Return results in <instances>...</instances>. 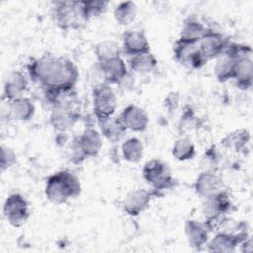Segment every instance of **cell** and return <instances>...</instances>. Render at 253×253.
I'll return each mask as SVG.
<instances>
[{
    "label": "cell",
    "instance_id": "6da1fadb",
    "mask_svg": "<svg viewBox=\"0 0 253 253\" xmlns=\"http://www.w3.org/2000/svg\"><path fill=\"white\" fill-rule=\"evenodd\" d=\"M27 70L29 77L42 88L51 102L71 93L79 77L78 68L72 60L52 53L32 59Z\"/></svg>",
    "mask_w": 253,
    "mask_h": 253
},
{
    "label": "cell",
    "instance_id": "7a4b0ae2",
    "mask_svg": "<svg viewBox=\"0 0 253 253\" xmlns=\"http://www.w3.org/2000/svg\"><path fill=\"white\" fill-rule=\"evenodd\" d=\"M81 193L79 179L70 171L62 170L50 175L45 183L44 194L46 199L55 204H65Z\"/></svg>",
    "mask_w": 253,
    "mask_h": 253
},
{
    "label": "cell",
    "instance_id": "3957f363",
    "mask_svg": "<svg viewBox=\"0 0 253 253\" xmlns=\"http://www.w3.org/2000/svg\"><path fill=\"white\" fill-rule=\"evenodd\" d=\"M102 146L101 133L93 127H87L72 140L69 159L74 164H80L87 158L97 156Z\"/></svg>",
    "mask_w": 253,
    "mask_h": 253
},
{
    "label": "cell",
    "instance_id": "277c9868",
    "mask_svg": "<svg viewBox=\"0 0 253 253\" xmlns=\"http://www.w3.org/2000/svg\"><path fill=\"white\" fill-rule=\"evenodd\" d=\"M231 207V202L226 191L204 199L202 204V213L204 222L210 231L219 228L222 225Z\"/></svg>",
    "mask_w": 253,
    "mask_h": 253
},
{
    "label": "cell",
    "instance_id": "5b68a950",
    "mask_svg": "<svg viewBox=\"0 0 253 253\" xmlns=\"http://www.w3.org/2000/svg\"><path fill=\"white\" fill-rule=\"evenodd\" d=\"M51 17L54 25L62 31L79 29L86 23L81 13L80 1L53 2Z\"/></svg>",
    "mask_w": 253,
    "mask_h": 253
},
{
    "label": "cell",
    "instance_id": "8992f818",
    "mask_svg": "<svg viewBox=\"0 0 253 253\" xmlns=\"http://www.w3.org/2000/svg\"><path fill=\"white\" fill-rule=\"evenodd\" d=\"M230 47L236 55L233 78L235 85L240 90H248L253 82V61L251 58V47L244 44L231 43Z\"/></svg>",
    "mask_w": 253,
    "mask_h": 253
},
{
    "label": "cell",
    "instance_id": "52a82bcc",
    "mask_svg": "<svg viewBox=\"0 0 253 253\" xmlns=\"http://www.w3.org/2000/svg\"><path fill=\"white\" fill-rule=\"evenodd\" d=\"M142 177L144 181L159 193L172 189L175 186V179L172 176L168 165L157 158L148 160L142 169Z\"/></svg>",
    "mask_w": 253,
    "mask_h": 253
},
{
    "label": "cell",
    "instance_id": "ba28073f",
    "mask_svg": "<svg viewBox=\"0 0 253 253\" xmlns=\"http://www.w3.org/2000/svg\"><path fill=\"white\" fill-rule=\"evenodd\" d=\"M80 113L72 101L58 98L53 102L49 122L51 126L58 132H65L72 128L78 122Z\"/></svg>",
    "mask_w": 253,
    "mask_h": 253
},
{
    "label": "cell",
    "instance_id": "9c48e42d",
    "mask_svg": "<svg viewBox=\"0 0 253 253\" xmlns=\"http://www.w3.org/2000/svg\"><path fill=\"white\" fill-rule=\"evenodd\" d=\"M92 97L93 112L97 121L114 116L117 109V98L110 84L101 83L96 85Z\"/></svg>",
    "mask_w": 253,
    "mask_h": 253
},
{
    "label": "cell",
    "instance_id": "30bf717a",
    "mask_svg": "<svg viewBox=\"0 0 253 253\" xmlns=\"http://www.w3.org/2000/svg\"><path fill=\"white\" fill-rule=\"evenodd\" d=\"M3 213L11 225L15 227L22 226L30 216L29 203L21 194H11L4 202Z\"/></svg>",
    "mask_w": 253,
    "mask_h": 253
},
{
    "label": "cell",
    "instance_id": "8fae6325",
    "mask_svg": "<svg viewBox=\"0 0 253 253\" xmlns=\"http://www.w3.org/2000/svg\"><path fill=\"white\" fill-rule=\"evenodd\" d=\"M157 196H160V193L155 190L148 191L141 188L132 190L122 202L123 211L130 216H137L149 207L153 198Z\"/></svg>",
    "mask_w": 253,
    "mask_h": 253
},
{
    "label": "cell",
    "instance_id": "7c38bea8",
    "mask_svg": "<svg viewBox=\"0 0 253 253\" xmlns=\"http://www.w3.org/2000/svg\"><path fill=\"white\" fill-rule=\"evenodd\" d=\"M174 56L180 64L191 69H199L207 62L198 43H188L178 40L174 45Z\"/></svg>",
    "mask_w": 253,
    "mask_h": 253
},
{
    "label": "cell",
    "instance_id": "4fadbf2b",
    "mask_svg": "<svg viewBox=\"0 0 253 253\" xmlns=\"http://www.w3.org/2000/svg\"><path fill=\"white\" fill-rule=\"evenodd\" d=\"M229 43V41L221 33L211 29H208L198 42L200 50L207 61L218 57L226 50Z\"/></svg>",
    "mask_w": 253,
    "mask_h": 253
},
{
    "label": "cell",
    "instance_id": "5bb4252c",
    "mask_svg": "<svg viewBox=\"0 0 253 253\" xmlns=\"http://www.w3.org/2000/svg\"><path fill=\"white\" fill-rule=\"evenodd\" d=\"M194 191L200 198L204 200L226 190L223 180L217 174V172L202 171L194 183Z\"/></svg>",
    "mask_w": 253,
    "mask_h": 253
},
{
    "label": "cell",
    "instance_id": "9a60e30c",
    "mask_svg": "<svg viewBox=\"0 0 253 253\" xmlns=\"http://www.w3.org/2000/svg\"><path fill=\"white\" fill-rule=\"evenodd\" d=\"M118 119L126 130L134 132L144 131L149 124L147 113L134 104H129L125 107L118 116Z\"/></svg>",
    "mask_w": 253,
    "mask_h": 253
},
{
    "label": "cell",
    "instance_id": "2e32d148",
    "mask_svg": "<svg viewBox=\"0 0 253 253\" xmlns=\"http://www.w3.org/2000/svg\"><path fill=\"white\" fill-rule=\"evenodd\" d=\"M246 238H248L246 230H239L238 232H217L208 241L207 247L211 252H234Z\"/></svg>",
    "mask_w": 253,
    "mask_h": 253
},
{
    "label": "cell",
    "instance_id": "e0dca14e",
    "mask_svg": "<svg viewBox=\"0 0 253 253\" xmlns=\"http://www.w3.org/2000/svg\"><path fill=\"white\" fill-rule=\"evenodd\" d=\"M123 50L129 56L150 51V44L144 32L134 29L126 31L123 35Z\"/></svg>",
    "mask_w": 253,
    "mask_h": 253
},
{
    "label": "cell",
    "instance_id": "ac0fdd59",
    "mask_svg": "<svg viewBox=\"0 0 253 253\" xmlns=\"http://www.w3.org/2000/svg\"><path fill=\"white\" fill-rule=\"evenodd\" d=\"M29 81L21 71H12L5 79L3 87V99L8 102L23 97L28 90Z\"/></svg>",
    "mask_w": 253,
    "mask_h": 253
},
{
    "label": "cell",
    "instance_id": "d6986e66",
    "mask_svg": "<svg viewBox=\"0 0 253 253\" xmlns=\"http://www.w3.org/2000/svg\"><path fill=\"white\" fill-rule=\"evenodd\" d=\"M210 229L204 221L188 219L185 222V235L188 243L195 249H201L209 241Z\"/></svg>",
    "mask_w": 253,
    "mask_h": 253
},
{
    "label": "cell",
    "instance_id": "ffe728a7",
    "mask_svg": "<svg viewBox=\"0 0 253 253\" xmlns=\"http://www.w3.org/2000/svg\"><path fill=\"white\" fill-rule=\"evenodd\" d=\"M215 59L216 61L214 64L213 71L217 81L222 83V82L231 80L233 78L236 55L232 50V48L230 47V43L226 48V50Z\"/></svg>",
    "mask_w": 253,
    "mask_h": 253
},
{
    "label": "cell",
    "instance_id": "44dd1931",
    "mask_svg": "<svg viewBox=\"0 0 253 253\" xmlns=\"http://www.w3.org/2000/svg\"><path fill=\"white\" fill-rule=\"evenodd\" d=\"M99 67L107 84H120L128 74L126 62L122 57L99 63Z\"/></svg>",
    "mask_w": 253,
    "mask_h": 253
},
{
    "label": "cell",
    "instance_id": "7402d4cb",
    "mask_svg": "<svg viewBox=\"0 0 253 253\" xmlns=\"http://www.w3.org/2000/svg\"><path fill=\"white\" fill-rule=\"evenodd\" d=\"M9 116L19 122L30 121L35 115V105L28 97H20L9 102Z\"/></svg>",
    "mask_w": 253,
    "mask_h": 253
},
{
    "label": "cell",
    "instance_id": "603a6c76",
    "mask_svg": "<svg viewBox=\"0 0 253 253\" xmlns=\"http://www.w3.org/2000/svg\"><path fill=\"white\" fill-rule=\"evenodd\" d=\"M208 28L195 19H187L181 28L178 41L188 43H198L206 34Z\"/></svg>",
    "mask_w": 253,
    "mask_h": 253
},
{
    "label": "cell",
    "instance_id": "cb8c5ba5",
    "mask_svg": "<svg viewBox=\"0 0 253 253\" xmlns=\"http://www.w3.org/2000/svg\"><path fill=\"white\" fill-rule=\"evenodd\" d=\"M97 122L99 125L101 135H103L111 142L119 141L124 133L126 131L119 121L118 117L113 116L104 120H99Z\"/></svg>",
    "mask_w": 253,
    "mask_h": 253
},
{
    "label": "cell",
    "instance_id": "d4e9b609",
    "mask_svg": "<svg viewBox=\"0 0 253 253\" xmlns=\"http://www.w3.org/2000/svg\"><path fill=\"white\" fill-rule=\"evenodd\" d=\"M128 65L132 72L144 74L152 71L156 67L157 59L150 51L142 52L130 56L128 59Z\"/></svg>",
    "mask_w": 253,
    "mask_h": 253
},
{
    "label": "cell",
    "instance_id": "484cf974",
    "mask_svg": "<svg viewBox=\"0 0 253 253\" xmlns=\"http://www.w3.org/2000/svg\"><path fill=\"white\" fill-rule=\"evenodd\" d=\"M121 152L124 160L130 163H137L143 156V144L139 138L129 137L123 142Z\"/></svg>",
    "mask_w": 253,
    "mask_h": 253
},
{
    "label": "cell",
    "instance_id": "4316f807",
    "mask_svg": "<svg viewBox=\"0 0 253 253\" xmlns=\"http://www.w3.org/2000/svg\"><path fill=\"white\" fill-rule=\"evenodd\" d=\"M136 15L137 6L131 1L121 2L114 10V18L120 26H127L131 24L135 20Z\"/></svg>",
    "mask_w": 253,
    "mask_h": 253
},
{
    "label": "cell",
    "instance_id": "83f0119b",
    "mask_svg": "<svg viewBox=\"0 0 253 253\" xmlns=\"http://www.w3.org/2000/svg\"><path fill=\"white\" fill-rule=\"evenodd\" d=\"M95 55L98 63H104L121 57V49L116 42L105 40L95 45Z\"/></svg>",
    "mask_w": 253,
    "mask_h": 253
},
{
    "label": "cell",
    "instance_id": "f1b7e54d",
    "mask_svg": "<svg viewBox=\"0 0 253 253\" xmlns=\"http://www.w3.org/2000/svg\"><path fill=\"white\" fill-rule=\"evenodd\" d=\"M196 148L193 141L187 137L177 139L172 147V155L178 161H188L194 158Z\"/></svg>",
    "mask_w": 253,
    "mask_h": 253
},
{
    "label": "cell",
    "instance_id": "f546056e",
    "mask_svg": "<svg viewBox=\"0 0 253 253\" xmlns=\"http://www.w3.org/2000/svg\"><path fill=\"white\" fill-rule=\"evenodd\" d=\"M109 2L107 1H80L81 13L86 22L98 17L107 11Z\"/></svg>",
    "mask_w": 253,
    "mask_h": 253
},
{
    "label": "cell",
    "instance_id": "4dcf8cb0",
    "mask_svg": "<svg viewBox=\"0 0 253 253\" xmlns=\"http://www.w3.org/2000/svg\"><path fill=\"white\" fill-rule=\"evenodd\" d=\"M201 168H202V171L217 172L218 159H217L215 148L213 146L207 149V151L204 153V156L202 157V160H201Z\"/></svg>",
    "mask_w": 253,
    "mask_h": 253
},
{
    "label": "cell",
    "instance_id": "1f68e13d",
    "mask_svg": "<svg viewBox=\"0 0 253 253\" xmlns=\"http://www.w3.org/2000/svg\"><path fill=\"white\" fill-rule=\"evenodd\" d=\"M17 161V155L14 149L9 146L2 145L1 147V158H0V168L1 172L11 168Z\"/></svg>",
    "mask_w": 253,
    "mask_h": 253
},
{
    "label": "cell",
    "instance_id": "d6a6232c",
    "mask_svg": "<svg viewBox=\"0 0 253 253\" xmlns=\"http://www.w3.org/2000/svg\"><path fill=\"white\" fill-rule=\"evenodd\" d=\"M227 138H229L228 145L233 146L235 150L239 151L245 147V144L249 139V135H248V132L243 129V130H238V131H235L234 133H231L230 135L227 136Z\"/></svg>",
    "mask_w": 253,
    "mask_h": 253
},
{
    "label": "cell",
    "instance_id": "836d02e7",
    "mask_svg": "<svg viewBox=\"0 0 253 253\" xmlns=\"http://www.w3.org/2000/svg\"><path fill=\"white\" fill-rule=\"evenodd\" d=\"M196 117L195 114L193 112V110L191 108H187L185 109L183 115L181 116V121H180V127L182 128H193L196 123Z\"/></svg>",
    "mask_w": 253,
    "mask_h": 253
},
{
    "label": "cell",
    "instance_id": "e575fe53",
    "mask_svg": "<svg viewBox=\"0 0 253 253\" xmlns=\"http://www.w3.org/2000/svg\"><path fill=\"white\" fill-rule=\"evenodd\" d=\"M179 104V96L177 93H169L165 99V106L169 111H174L177 109Z\"/></svg>",
    "mask_w": 253,
    "mask_h": 253
}]
</instances>
